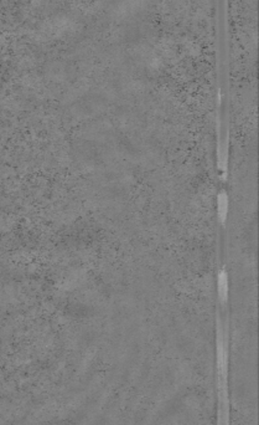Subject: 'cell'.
Masks as SVG:
<instances>
[{
    "mask_svg": "<svg viewBox=\"0 0 259 425\" xmlns=\"http://www.w3.org/2000/svg\"><path fill=\"white\" fill-rule=\"evenodd\" d=\"M218 298H220L221 303L224 305L228 298V277H227L226 271L221 270L220 275H218Z\"/></svg>",
    "mask_w": 259,
    "mask_h": 425,
    "instance_id": "6da1fadb",
    "label": "cell"
},
{
    "mask_svg": "<svg viewBox=\"0 0 259 425\" xmlns=\"http://www.w3.org/2000/svg\"><path fill=\"white\" fill-rule=\"evenodd\" d=\"M227 211H228V197H227V193L222 190L218 195V215L222 224L226 222Z\"/></svg>",
    "mask_w": 259,
    "mask_h": 425,
    "instance_id": "7a4b0ae2",
    "label": "cell"
}]
</instances>
